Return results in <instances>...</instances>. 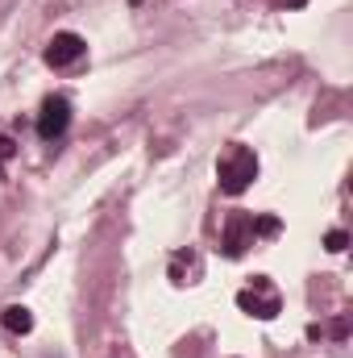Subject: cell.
<instances>
[{"mask_svg": "<svg viewBox=\"0 0 353 358\" xmlns=\"http://www.w3.org/2000/svg\"><path fill=\"white\" fill-rule=\"evenodd\" d=\"M237 308L258 317V321H274L283 313V300H278V292H274V283L266 275H254V283L237 292Z\"/></svg>", "mask_w": 353, "mask_h": 358, "instance_id": "obj_2", "label": "cell"}, {"mask_svg": "<svg viewBox=\"0 0 353 358\" xmlns=\"http://www.w3.org/2000/svg\"><path fill=\"white\" fill-rule=\"evenodd\" d=\"M350 246V234L345 229H329V238H324V250H333V255H341Z\"/></svg>", "mask_w": 353, "mask_h": 358, "instance_id": "obj_7", "label": "cell"}, {"mask_svg": "<svg viewBox=\"0 0 353 358\" xmlns=\"http://www.w3.org/2000/svg\"><path fill=\"white\" fill-rule=\"evenodd\" d=\"M254 179H258V155H254L250 146L233 142V146L220 155V163H216V183H220V192H225V196H241Z\"/></svg>", "mask_w": 353, "mask_h": 358, "instance_id": "obj_1", "label": "cell"}, {"mask_svg": "<svg viewBox=\"0 0 353 358\" xmlns=\"http://www.w3.org/2000/svg\"><path fill=\"white\" fill-rule=\"evenodd\" d=\"M13 155H17V142L13 138H0V163H8Z\"/></svg>", "mask_w": 353, "mask_h": 358, "instance_id": "obj_8", "label": "cell"}, {"mask_svg": "<svg viewBox=\"0 0 353 358\" xmlns=\"http://www.w3.org/2000/svg\"><path fill=\"white\" fill-rule=\"evenodd\" d=\"M0 325H4L8 334H17V338H25V334L33 329V313H29L25 304H8V308L0 313Z\"/></svg>", "mask_w": 353, "mask_h": 358, "instance_id": "obj_6", "label": "cell"}, {"mask_svg": "<svg viewBox=\"0 0 353 358\" xmlns=\"http://www.w3.org/2000/svg\"><path fill=\"white\" fill-rule=\"evenodd\" d=\"M84 55H88V42H84L80 34H71V29H63V34H54V38L46 42V63H50L54 71L75 67Z\"/></svg>", "mask_w": 353, "mask_h": 358, "instance_id": "obj_5", "label": "cell"}, {"mask_svg": "<svg viewBox=\"0 0 353 358\" xmlns=\"http://www.w3.org/2000/svg\"><path fill=\"white\" fill-rule=\"evenodd\" d=\"M129 4H133V8H137V4H146V0H129Z\"/></svg>", "mask_w": 353, "mask_h": 358, "instance_id": "obj_10", "label": "cell"}, {"mask_svg": "<svg viewBox=\"0 0 353 358\" xmlns=\"http://www.w3.org/2000/svg\"><path fill=\"white\" fill-rule=\"evenodd\" d=\"M71 129V100L67 96H46L42 113H38V138L42 142H59Z\"/></svg>", "mask_w": 353, "mask_h": 358, "instance_id": "obj_4", "label": "cell"}, {"mask_svg": "<svg viewBox=\"0 0 353 358\" xmlns=\"http://www.w3.org/2000/svg\"><path fill=\"white\" fill-rule=\"evenodd\" d=\"M0 179H4V167H0Z\"/></svg>", "mask_w": 353, "mask_h": 358, "instance_id": "obj_11", "label": "cell"}, {"mask_svg": "<svg viewBox=\"0 0 353 358\" xmlns=\"http://www.w3.org/2000/svg\"><path fill=\"white\" fill-rule=\"evenodd\" d=\"M254 242H258V221H254V213H233L229 225H225V238H220V255H225V259H241Z\"/></svg>", "mask_w": 353, "mask_h": 358, "instance_id": "obj_3", "label": "cell"}, {"mask_svg": "<svg viewBox=\"0 0 353 358\" xmlns=\"http://www.w3.org/2000/svg\"><path fill=\"white\" fill-rule=\"evenodd\" d=\"M303 4H308V0H287V8H303Z\"/></svg>", "mask_w": 353, "mask_h": 358, "instance_id": "obj_9", "label": "cell"}]
</instances>
